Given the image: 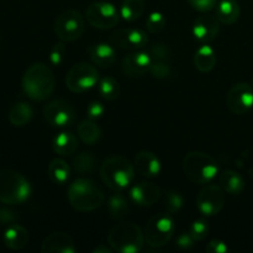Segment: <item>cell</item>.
<instances>
[{"mask_svg":"<svg viewBox=\"0 0 253 253\" xmlns=\"http://www.w3.org/2000/svg\"><path fill=\"white\" fill-rule=\"evenodd\" d=\"M56 79L52 69L44 63H34L22 77V89L30 99L42 101L52 95Z\"/></svg>","mask_w":253,"mask_h":253,"instance_id":"6da1fadb","label":"cell"},{"mask_svg":"<svg viewBox=\"0 0 253 253\" xmlns=\"http://www.w3.org/2000/svg\"><path fill=\"white\" fill-rule=\"evenodd\" d=\"M100 177L104 184L114 192H121L132 183L135 178L133 166L123 156H111L106 158L100 167Z\"/></svg>","mask_w":253,"mask_h":253,"instance_id":"3957f363","label":"cell"},{"mask_svg":"<svg viewBox=\"0 0 253 253\" xmlns=\"http://www.w3.org/2000/svg\"><path fill=\"white\" fill-rule=\"evenodd\" d=\"M72 165L77 173L85 174V173L93 172L94 168L96 167V158L90 152H81L73 158Z\"/></svg>","mask_w":253,"mask_h":253,"instance_id":"1f68e13d","label":"cell"},{"mask_svg":"<svg viewBox=\"0 0 253 253\" xmlns=\"http://www.w3.org/2000/svg\"><path fill=\"white\" fill-rule=\"evenodd\" d=\"M216 64V53L214 49L208 44H204L194 54V66L195 68L203 73L212 71Z\"/></svg>","mask_w":253,"mask_h":253,"instance_id":"603a6c76","label":"cell"},{"mask_svg":"<svg viewBox=\"0 0 253 253\" xmlns=\"http://www.w3.org/2000/svg\"><path fill=\"white\" fill-rule=\"evenodd\" d=\"M188 2H189L193 9L198 10L200 12H208L211 11L216 6L217 0H188Z\"/></svg>","mask_w":253,"mask_h":253,"instance_id":"f35d334b","label":"cell"},{"mask_svg":"<svg viewBox=\"0 0 253 253\" xmlns=\"http://www.w3.org/2000/svg\"><path fill=\"white\" fill-rule=\"evenodd\" d=\"M4 245L10 250L19 251L22 250L29 242V232L24 226L19 224H12L5 230Z\"/></svg>","mask_w":253,"mask_h":253,"instance_id":"44dd1931","label":"cell"},{"mask_svg":"<svg viewBox=\"0 0 253 253\" xmlns=\"http://www.w3.org/2000/svg\"><path fill=\"white\" fill-rule=\"evenodd\" d=\"M17 216L14 211L9 209H4L1 208L0 209V224L2 225H12L16 221Z\"/></svg>","mask_w":253,"mask_h":253,"instance_id":"b9f144b4","label":"cell"},{"mask_svg":"<svg viewBox=\"0 0 253 253\" xmlns=\"http://www.w3.org/2000/svg\"><path fill=\"white\" fill-rule=\"evenodd\" d=\"M150 73L157 79H166L170 76V66L168 62L152 61L150 67Z\"/></svg>","mask_w":253,"mask_h":253,"instance_id":"8d00e7d4","label":"cell"},{"mask_svg":"<svg viewBox=\"0 0 253 253\" xmlns=\"http://www.w3.org/2000/svg\"><path fill=\"white\" fill-rule=\"evenodd\" d=\"M88 53L93 63L100 68H109L116 59L115 51L108 43L91 44L88 48Z\"/></svg>","mask_w":253,"mask_h":253,"instance_id":"ffe728a7","label":"cell"},{"mask_svg":"<svg viewBox=\"0 0 253 253\" xmlns=\"http://www.w3.org/2000/svg\"><path fill=\"white\" fill-rule=\"evenodd\" d=\"M135 167L141 175L153 178L161 172V162L155 153L150 151H141L135 157Z\"/></svg>","mask_w":253,"mask_h":253,"instance_id":"d6986e66","label":"cell"},{"mask_svg":"<svg viewBox=\"0 0 253 253\" xmlns=\"http://www.w3.org/2000/svg\"><path fill=\"white\" fill-rule=\"evenodd\" d=\"M41 251L43 253H76L77 246L72 236L66 232H52L42 242Z\"/></svg>","mask_w":253,"mask_h":253,"instance_id":"e0dca14e","label":"cell"},{"mask_svg":"<svg viewBox=\"0 0 253 253\" xmlns=\"http://www.w3.org/2000/svg\"><path fill=\"white\" fill-rule=\"evenodd\" d=\"M150 56L152 58V61H158V62H168L169 63L170 59H172V51H170L169 47L165 43H155L150 48Z\"/></svg>","mask_w":253,"mask_h":253,"instance_id":"d6a6232c","label":"cell"},{"mask_svg":"<svg viewBox=\"0 0 253 253\" xmlns=\"http://www.w3.org/2000/svg\"><path fill=\"white\" fill-rule=\"evenodd\" d=\"M64 54H66V46H64L63 42H58V43L54 44L53 48L51 49V54H49V61L53 66H59L62 63L64 58Z\"/></svg>","mask_w":253,"mask_h":253,"instance_id":"74e56055","label":"cell"},{"mask_svg":"<svg viewBox=\"0 0 253 253\" xmlns=\"http://www.w3.org/2000/svg\"><path fill=\"white\" fill-rule=\"evenodd\" d=\"M31 195L29 180L12 169L0 170V203L9 205L22 204Z\"/></svg>","mask_w":253,"mask_h":253,"instance_id":"5b68a950","label":"cell"},{"mask_svg":"<svg viewBox=\"0 0 253 253\" xmlns=\"http://www.w3.org/2000/svg\"><path fill=\"white\" fill-rule=\"evenodd\" d=\"M226 104L231 113L246 114L253 106V88L247 83L234 84L226 95Z\"/></svg>","mask_w":253,"mask_h":253,"instance_id":"4fadbf2b","label":"cell"},{"mask_svg":"<svg viewBox=\"0 0 253 253\" xmlns=\"http://www.w3.org/2000/svg\"><path fill=\"white\" fill-rule=\"evenodd\" d=\"M189 235L194 241H203L209 235V225L204 220H197L190 225Z\"/></svg>","mask_w":253,"mask_h":253,"instance_id":"e575fe53","label":"cell"},{"mask_svg":"<svg viewBox=\"0 0 253 253\" xmlns=\"http://www.w3.org/2000/svg\"><path fill=\"white\" fill-rule=\"evenodd\" d=\"M160 188L150 182H141L131 189V199L140 207H151L160 198Z\"/></svg>","mask_w":253,"mask_h":253,"instance_id":"ac0fdd59","label":"cell"},{"mask_svg":"<svg viewBox=\"0 0 253 253\" xmlns=\"http://www.w3.org/2000/svg\"><path fill=\"white\" fill-rule=\"evenodd\" d=\"M225 202H226V195L221 185L209 184L205 185L198 194L197 208L200 214L205 216H214L221 211Z\"/></svg>","mask_w":253,"mask_h":253,"instance_id":"8fae6325","label":"cell"},{"mask_svg":"<svg viewBox=\"0 0 253 253\" xmlns=\"http://www.w3.org/2000/svg\"><path fill=\"white\" fill-rule=\"evenodd\" d=\"M43 115L47 123L56 127H66L73 124L76 119V111L68 101L63 99H56L49 101L43 109Z\"/></svg>","mask_w":253,"mask_h":253,"instance_id":"7c38bea8","label":"cell"},{"mask_svg":"<svg viewBox=\"0 0 253 253\" xmlns=\"http://www.w3.org/2000/svg\"><path fill=\"white\" fill-rule=\"evenodd\" d=\"M220 185L229 194H240L245 189V180L235 170H224L220 175Z\"/></svg>","mask_w":253,"mask_h":253,"instance_id":"d4e9b609","label":"cell"},{"mask_svg":"<svg viewBox=\"0 0 253 253\" xmlns=\"http://www.w3.org/2000/svg\"><path fill=\"white\" fill-rule=\"evenodd\" d=\"M183 170L190 182L195 184L209 183L217 174V163L210 155L204 152H189L183 160Z\"/></svg>","mask_w":253,"mask_h":253,"instance_id":"8992f818","label":"cell"},{"mask_svg":"<svg viewBox=\"0 0 253 253\" xmlns=\"http://www.w3.org/2000/svg\"><path fill=\"white\" fill-rule=\"evenodd\" d=\"M85 19L95 29H113L120 20L118 9L111 2L95 1L85 10Z\"/></svg>","mask_w":253,"mask_h":253,"instance_id":"30bf717a","label":"cell"},{"mask_svg":"<svg viewBox=\"0 0 253 253\" xmlns=\"http://www.w3.org/2000/svg\"><path fill=\"white\" fill-rule=\"evenodd\" d=\"M220 32V20L215 15H202L193 25V35L203 43L212 41Z\"/></svg>","mask_w":253,"mask_h":253,"instance_id":"2e32d148","label":"cell"},{"mask_svg":"<svg viewBox=\"0 0 253 253\" xmlns=\"http://www.w3.org/2000/svg\"><path fill=\"white\" fill-rule=\"evenodd\" d=\"M68 200L77 211L88 212L100 208L105 200V195L95 182L79 178L69 185Z\"/></svg>","mask_w":253,"mask_h":253,"instance_id":"7a4b0ae2","label":"cell"},{"mask_svg":"<svg viewBox=\"0 0 253 253\" xmlns=\"http://www.w3.org/2000/svg\"><path fill=\"white\" fill-rule=\"evenodd\" d=\"M34 111L32 108L25 101H19V103L14 104L9 111V121L11 125L20 127V126H25L30 120L32 119Z\"/></svg>","mask_w":253,"mask_h":253,"instance_id":"484cf974","label":"cell"},{"mask_svg":"<svg viewBox=\"0 0 253 253\" xmlns=\"http://www.w3.org/2000/svg\"><path fill=\"white\" fill-rule=\"evenodd\" d=\"M99 94L101 95V98L105 99L108 101H113L115 99L119 98V94H120V85H119L118 81L114 79L113 77H104L99 81V86H98Z\"/></svg>","mask_w":253,"mask_h":253,"instance_id":"4dcf8cb0","label":"cell"},{"mask_svg":"<svg viewBox=\"0 0 253 253\" xmlns=\"http://www.w3.org/2000/svg\"><path fill=\"white\" fill-rule=\"evenodd\" d=\"M194 244V240L192 239L189 234H182L178 236L177 240V246L180 249H190Z\"/></svg>","mask_w":253,"mask_h":253,"instance_id":"7bdbcfd3","label":"cell"},{"mask_svg":"<svg viewBox=\"0 0 253 253\" xmlns=\"http://www.w3.org/2000/svg\"><path fill=\"white\" fill-rule=\"evenodd\" d=\"M110 43L121 49H137L143 48L148 43V36L145 31L140 29H119L110 35Z\"/></svg>","mask_w":253,"mask_h":253,"instance_id":"5bb4252c","label":"cell"},{"mask_svg":"<svg viewBox=\"0 0 253 253\" xmlns=\"http://www.w3.org/2000/svg\"><path fill=\"white\" fill-rule=\"evenodd\" d=\"M241 10L236 0H221L217 5L216 16L225 25H234L239 20Z\"/></svg>","mask_w":253,"mask_h":253,"instance_id":"7402d4cb","label":"cell"},{"mask_svg":"<svg viewBox=\"0 0 253 253\" xmlns=\"http://www.w3.org/2000/svg\"><path fill=\"white\" fill-rule=\"evenodd\" d=\"M174 221L167 214H158L147 222L145 231V240L148 246L162 247L167 245L174 234Z\"/></svg>","mask_w":253,"mask_h":253,"instance_id":"9c48e42d","label":"cell"},{"mask_svg":"<svg viewBox=\"0 0 253 253\" xmlns=\"http://www.w3.org/2000/svg\"><path fill=\"white\" fill-rule=\"evenodd\" d=\"M85 22L78 10L69 9L57 16L54 21V32L63 42H73L83 35Z\"/></svg>","mask_w":253,"mask_h":253,"instance_id":"52a82bcc","label":"cell"},{"mask_svg":"<svg viewBox=\"0 0 253 253\" xmlns=\"http://www.w3.org/2000/svg\"><path fill=\"white\" fill-rule=\"evenodd\" d=\"M166 24H167V20H166V17L158 11L151 12L147 21H146V26H147V30L151 34L161 32L166 27Z\"/></svg>","mask_w":253,"mask_h":253,"instance_id":"836d02e7","label":"cell"},{"mask_svg":"<svg viewBox=\"0 0 253 253\" xmlns=\"http://www.w3.org/2000/svg\"><path fill=\"white\" fill-rule=\"evenodd\" d=\"M108 208L109 212H110V216L113 219L120 220L124 219L127 215L128 210H130V204H128L127 199L118 192L116 194H113L109 198Z\"/></svg>","mask_w":253,"mask_h":253,"instance_id":"f1b7e54d","label":"cell"},{"mask_svg":"<svg viewBox=\"0 0 253 253\" xmlns=\"http://www.w3.org/2000/svg\"><path fill=\"white\" fill-rule=\"evenodd\" d=\"M113 251H114L113 249H109V247L106 246H99L94 250L93 253H111Z\"/></svg>","mask_w":253,"mask_h":253,"instance_id":"ee69618b","label":"cell"},{"mask_svg":"<svg viewBox=\"0 0 253 253\" xmlns=\"http://www.w3.org/2000/svg\"><path fill=\"white\" fill-rule=\"evenodd\" d=\"M48 175L52 182L56 184H64L69 179L71 168L66 161L61 158H54L48 165Z\"/></svg>","mask_w":253,"mask_h":253,"instance_id":"83f0119b","label":"cell"},{"mask_svg":"<svg viewBox=\"0 0 253 253\" xmlns=\"http://www.w3.org/2000/svg\"><path fill=\"white\" fill-rule=\"evenodd\" d=\"M52 146H53L54 152L58 155L71 156L76 152L77 147H78V140H77L76 135H73L72 132L63 131L54 137Z\"/></svg>","mask_w":253,"mask_h":253,"instance_id":"cb8c5ba5","label":"cell"},{"mask_svg":"<svg viewBox=\"0 0 253 253\" xmlns=\"http://www.w3.org/2000/svg\"><path fill=\"white\" fill-rule=\"evenodd\" d=\"M183 207V197L178 192L170 190L166 194V208L169 214H177Z\"/></svg>","mask_w":253,"mask_h":253,"instance_id":"d590c367","label":"cell"},{"mask_svg":"<svg viewBox=\"0 0 253 253\" xmlns=\"http://www.w3.org/2000/svg\"><path fill=\"white\" fill-rule=\"evenodd\" d=\"M105 113V108L100 101H91L86 108V114L90 120H98Z\"/></svg>","mask_w":253,"mask_h":253,"instance_id":"ab89813d","label":"cell"},{"mask_svg":"<svg viewBox=\"0 0 253 253\" xmlns=\"http://www.w3.org/2000/svg\"><path fill=\"white\" fill-rule=\"evenodd\" d=\"M77 131H78L79 138L86 145H94L101 137L100 127L90 119L81 121L78 127H77Z\"/></svg>","mask_w":253,"mask_h":253,"instance_id":"4316f807","label":"cell"},{"mask_svg":"<svg viewBox=\"0 0 253 253\" xmlns=\"http://www.w3.org/2000/svg\"><path fill=\"white\" fill-rule=\"evenodd\" d=\"M205 251L208 253H226L227 252V246L224 241H220V240H212L208 244V246L205 247Z\"/></svg>","mask_w":253,"mask_h":253,"instance_id":"60d3db41","label":"cell"},{"mask_svg":"<svg viewBox=\"0 0 253 253\" xmlns=\"http://www.w3.org/2000/svg\"><path fill=\"white\" fill-rule=\"evenodd\" d=\"M151 63H152V58L150 53L136 51L124 57L121 62V69L126 76L131 78H137L150 71Z\"/></svg>","mask_w":253,"mask_h":253,"instance_id":"9a60e30c","label":"cell"},{"mask_svg":"<svg viewBox=\"0 0 253 253\" xmlns=\"http://www.w3.org/2000/svg\"><path fill=\"white\" fill-rule=\"evenodd\" d=\"M99 82V72L86 62L76 63L71 67L66 76V85L73 93H83L96 85Z\"/></svg>","mask_w":253,"mask_h":253,"instance_id":"ba28073f","label":"cell"},{"mask_svg":"<svg viewBox=\"0 0 253 253\" xmlns=\"http://www.w3.org/2000/svg\"><path fill=\"white\" fill-rule=\"evenodd\" d=\"M108 242L111 249L120 253H137L145 244V235L133 222H121L110 229Z\"/></svg>","mask_w":253,"mask_h":253,"instance_id":"277c9868","label":"cell"},{"mask_svg":"<svg viewBox=\"0 0 253 253\" xmlns=\"http://www.w3.org/2000/svg\"><path fill=\"white\" fill-rule=\"evenodd\" d=\"M145 7L146 5L143 0H124L121 4L120 14L126 21H135L142 16Z\"/></svg>","mask_w":253,"mask_h":253,"instance_id":"f546056e","label":"cell"}]
</instances>
